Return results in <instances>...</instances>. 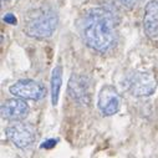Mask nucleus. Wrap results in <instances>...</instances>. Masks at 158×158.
Segmentation results:
<instances>
[{"instance_id":"nucleus-2","label":"nucleus","mask_w":158,"mask_h":158,"mask_svg":"<svg viewBox=\"0 0 158 158\" xmlns=\"http://www.w3.org/2000/svg\"><path fill=\"white\" fill-rule=\"evenodd\" d=\"M57 14L51 10H44L39 15L31 18L24 25V32L34 39H48L51 37L57 27Z\"/></svg>"},{"instance_id":"nucleus-12","label":"nucleus","mask_w":158,"mask_h":158,"mask_svg":"<svg viewBox=\"0 0 158 158\" xmlns=\"http://www.w3.org/2000/svg\"><path fill=\"white\" fill-rule=\"evenodd\" d=\"M3 21L6 23V24H9V25H16V24H18V19H16V16H15L14 14H11V13L5 14V15L3 16Z\"/></svg>"},{"instance_id":"nucleus-11","label":"nucleus","mask_w":158,"mask_h":158,"mask_svg":"<svg viewBox=\"0 0 158 158\" xmlns=\"http://www.w3.org/2000/svg\"><path fill=\"white\" fill-rule=\"evenodd\" d=\"M141 2H142V0H120V3H121L125 8H127V9H133V8H136Z\"/></svg>"},{"instance_id":"nucleus-9","label":"nucleus","mask_w":158,"mask_h":158,"mask_svg":"<svg viewBox=\"0 0 158 158\" xmlns=\"http://www.w3.org/2000/svg\"><path fill=\"white\" fill-rule=\"evenodd\" d=\"M143 30L148 37H158V0H151L144 8Z\"/></svg>"},{"instance_id":"nucleus-8","label":"nucleus","mask_w":158,"mask_h":158,"mask_svg":"<svg viewBox=\"0 0 158 158\" xmlns=\"http://www.w3.org/2000/svg\"><path fill=\"white\" fill-rule=\"evenodd\" d=\"M25 101L26 100L15 97V96H14V98H9V100L4 101L2 103V107H0L2 117L4 120L14 121V122L24 120L30 112V107Z\"/></svg>"},{"instance_id":"nucleus-4","label":"nucleus","mask_w":158,"mask_h":158,"mask_svg":"<svg viewBox=\"0 0 158 158\" xmlns=\"http://www.w3.org/2000/svg\"><path fill=\"white\" fill-rule=\"evenodd\" d=\"M9 91L13 96L29 101H39L46 95L45 86L31 78H24V80L16 81L9 87Z\"/></svg>"},{"instance_id":"nucleus-13","label":"nucleus","mask_w":158,"mask_h":158,"mask_svg":"<svg viewBox=\"0 0 158 158\" xmlns=\"http://www.w3.org/2000/svg\"><path fill=\"white\" fill-rule=\"evenodd\" d=\"M57 143V139H54V138H50V139H46L45 142H43V144L40 146L41 148H45V149H51L56 146Z\"/></svg>"},{"instance_id":"nucleus-7","label":"nucleus","mask_w":158,"mask_h":158,"mask_svg":"<svg viewBox=\"0 0 158 158\" xmlns=\"http://www.w3.org/2000/svg\"><path fill=\"white\" fill-rule=\"evenodd\" d=\"M97 106L98 110L103 116H113L120 111L121 107V97L117 90L111 85H105L97 98Z\"/></svg>"},{"instance_id":"nucleus-3","label":"nucleus","mask_w":158,"mask_h":158,"mask_svg":"<svg viewBox=\"0 0 158 158\" xmlns=\"http://www.w3.org/2000/svg\"><path fill=\"white\" fill-rule=\"evenodd\" d=\"M8 139L18 148L24 149L30 147L36 139V130L32 125L21 121H15L5 130Z\"/></svg>"},{"instance_id":"nucleus-1","label":"nucleus","mask_w":158,"mask_h":158,"mask_svg":"<svg viewBox=\"0 0 158 158\" xmlns=\"http://www.w3.org/2000/svg\"><path fill=\"white\" fill-rule=\"evenodd\" d=\"M80 32L84 43L97 52H107L117 41V20L106 8L91 9L82 19Z\"/></svg>"},{"instance_id":"nucleus-6","label":"nucleus","mask_w":158,"mask_h":158,"mask_svg":"<svg viewBox=\"0 0 158 158\" xmlns=\"http://www.w3.org/2000/svg\"><path fill=\"white\" fill-rule=\"evenodd\" d=\"M69 96L77 103L89 106L91 102V91H90V80L82 75H72L69 86Z\"/></svg>"},{"instance_id":"nucleus-5","label":"nucleus","mask_w":158,"mask_h":158,"mask_svg":"<svg viewBox=\"0 0 158 158\" xmlns=\"http://www.w3.org/2000/svg\"><path fill=\"white\" fill-rule=\"evenodd\" d=\"M127 86L133 96H151L157 89V80L149 72H135L128 78Z\"/></svg>"},{"instance_id":"nucleus-10","label":"nucleus","mask_w":158,"mask_h":158,"mask_svg":"<svg viewBox=\"0 0 158 158\" xmlns=\"http://www.w3.org/2000/svg\"><path fill=\"white\" fill-rule=\"evenodd\" d=\"M61 86H62V67L57 65L52 70V75H51V103L52 106H56L59 103Z\"/></svg>"}]
</instances>
